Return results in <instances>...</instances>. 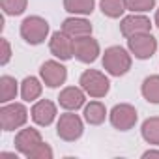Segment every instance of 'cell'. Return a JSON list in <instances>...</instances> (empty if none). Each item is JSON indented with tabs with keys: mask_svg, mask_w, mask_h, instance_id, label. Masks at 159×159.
<instances>
[{
	"mask_svg": "<svg viewBox=\"0 0 159 159\" xmlns=\"http://www.w3.org/2000/svg\"><path fill=\"white\" fill-rule=\"evenodd\" d=\"M79 84H81V88L90 98H105L109 94V88H111L109 79L101 71H96V69H86L81 75Z\"/></svg>",
	"mask_w": 159,
	"mask_h": 159,
	"instance_id": "3957f363",
	"label": "cell"
},
{
	"mask_svg": "<svg viewBox=\"0 0 159 159\" xmlns=\"http://www.w3.org/2000/svg\"><path fill=\"white\" fill-rule=\"evenodd\" d=\"M96 0H64L66 11L73 15H90L94 11Z\"/></svg>",
	"mask_w": 159,
	"mask_h": 159,
	"instance_id": "d6986e66",
	"label": "cell"
},
{
	"mask_svg": "<svg viewBox=\"0 0 159 159\" xmlns=\"http://www.w3.org/2000/svg\"><path fill=\"white\" fill-rule=\"evenodd\" d=\"M142 139L148 144H157L159 146V116H152L148 120H144L142 127H140Z\"/></svg>",
	"mask_w": 159,
	"mask_h": 159,
	"instance_id": "ac0fdd59",
	"label": "cell"
},
{
	"mask_svg": "<svg viewBox=\"0 0 159 159\" xmlns=\"http://www.w3.org/2000/svg\"><path fill=\"white\" fill-rule=\"evenodd\" d=\"M49 49L51 52L60 58V60H69L73 58V38H69L66 32H54L51 36V41H49Z\"/></svg>",
	"mask_w": 159,
	"mask_h": 159,
	"instance_id": "8fae6325",
	"label": "cell"
},
{
	"mask_svg": "<svg viewBox=\"0 0 159 159\" xmlns=\"http://www.w3.org/2000/svg\"><path fill=\"white\" fill-rule=\"evenodd\" d=\"M26 4H28V0H0V6H2L4 13L6 15H13V17L25 13Z\"/></svg>",
	"mask_w": 159,
	"mask_h": 159,
	"instance_id": "603a6c76",
	"label": "cell"
},
{
	"mask_svg": "<svg viewBox=\"0 0 159 159\" xmlns=\"http://www.w3.org/2000/svg\"><path fill=\"white\" fill-rule=\"evenodd\" d=\"M103 67L109 75L122 77L131 69V54L120 45L109 47L103 54Z\"/></svg>",
	"mask_w": 159,
	"mask_h": 159,
	"instance_id": "6da1fadb",
	"label": "cell"
},
{
	"mask_svg": "<svg viewBox=\"0 0 159 159\" xmlns=\"http://www.w3.org/2000/svg\"><path fill=\"white\" fill-rule=\"evenodd\" d=\"M21 96L25 101H36L41 96V83L36 77H26L21 84Z\"/></svg>",
	"mask_w": 159,
	"mask_h": 159,
	"instance_id": "ffe728a7",
	"label": "cell"
},
{
	"mask_svg": "<svg viewBox=\"0 0 159 159\" xmlns=\"http://www.w3.org/2000/svg\"><path fill=\"white\" fill-rule=\"evenodd\" d=\"M105 118H107V109L101 101H90L84 107V120L90 125H99L105 122Z\"/></svg>",
	"mask_w": 159,
	"mask_h": 159,
	"instance_id": "2e32d148",
	"label": "cell"
},
{
	"mask_svg": "<svg viewBox=\"0 0 159 159\" xmlns=\"http://www.w3.org/2000/svg\"><path fill=\"white\" fill-rule=\"evenodd\" d=\"M0 159H19L17 153H10V152H2L0 153Z\"/></svg>",
	"mask_w": 159,
	"mask_h": 159,
	"instance_id": "83f0119b",
	"label": "cell"
},
{
	"mask_svg": "<svg viewBox=\"0 0 159 159\" xmlns=\"http://www.w3.org/2000/svg\"><path fill=\"white\" fill-rule=\"evenodd\" d=\"M41 135L38 129L34 127H26V129H21L17 135H15V148L19 153L23 155H28L34 148H38L41 144Z\"/></svg>",
	"mask_w": 159,
	"mask_h": 159,
	"instance_id": "7c38bea8",
	"label": "cell"
},
{
	"mask_svg": "<svg viewBox=\"0 0 159 159\" xmlns=\"http://www.w3.org/2000/svg\"><path fill=\"white\" fill-rule=\"evenodd\" d=\"M62 32H66L69 38H81V36H90L92 34V25L90 21L83 17H69L62 23Z\"/></svg>",
	"mask_w": 159,
	"mask_h": 159,
	"instance_id": "9a60e30c",
	"label": "cell"
},
{
	"mask_svg": "<svg viewBox=\"0 0 159 159\" xmlns=\"http://www.w3.org/2000/svg\"><path fill=\"white\" fill-rule=\"evenodd\" d=\"M56 118V105L49 99H41L32 107V120L38 125H51Z\"/></svg>",
	"mask_w": 159,
	"mask_h": 159,
	"instance_id": "5bb4252c",
	"label": "cell"
},
{
	"mask_svg": "<svg viewBox=\"0 0 159 159\" xmlns=\"http://www.w3.org/2000/svg\"><path fill=\"white\" fill-rule=\"evenodd\" d=\"M84 90L83 88H77V86H67L60 92L58 96V103L62 109L66 111H77L84 105Z\"/></svg>",
	"mask_w": 159,
	"mask_h": 159,
	"instance_id": "4fadbf2b",
	"label": "cell"
},
{
	"mask_svg": "<svg viewBox=\"0 0 159 159\" xmlns=\"http://www.w3.org/2000/svg\"><path fill=\"white\" fill-rule=\"evenodd\" d=\"M0 45H2V58H0V64L6 66L11 58V47H10V41L2 38V41H0Z\"/></svg>",
	"mask_w": 159,
	"mask_h": 159,
	"instance_id": "484cf974",
	"label": "cell"
},
{
	"mask_svg": "<svg viewBox=\"0 0 159 159\" xmlns=\"http://www.w3.org/2000/svg\"><path fill=\"white\" fill-rule=\"evenodd\" d=\"M39 75L43 79V83L49 86V88H58L60 84L66 83L67 79V69L56 62V60H47L41 64V69H39Z\"/></svg>",
	"mask_w": 159,
	"mask_h": 159,
	"instance_id": "9c48e42d",
	"label": "cell"
},
{
	"mask_svg": "<svg viewBox=\"0 0 159 159\" xmlns=\"http://www.w3.org/2000/svg\"><path fill=\"white\" fill-rule=\"evenodd\" d=\"M99 6H101L103 15L111 19H118L125 11V0H101Z\"/></svg>",
	"mask_w": 159,
	"mask_h": 159,
	"instance_id": "7402d4cb",
	"label": "cell"
},
{
	"mask_svg": "<svg viewBox=\"0 0 159 159\" xmlns=\"http://www.w3.org/2000/svg\"><path fill=\"white\" fill-rule=\"evenodd\" d=\"M155 25H157V26H159V10H157V11H155Z\"/></svg>",
	"mask_w": 159,
	"mask_h": 159,
	"instance_id": "f1b7e54d",
	"label": "cell"
},
{
	"mask_svg": "<svg viewBox=\"0 0 159 159\" xmlns=\"http://www.w3.org/2000/svg\"><path fill=\"white\" fill-rule=\"evenodd\" d=\"M127 47L131 51V54H135V58L139 60H148L155 54L157 51V39L152 36V32H144V34H135L131 38H127Z\"/></svg>",
	"mask_w": 159,
	"mask_h": 159,
	"instance_id": "5b68a950",
	"label": "cell"
},
{
	"mask_svg": "<svg viewBox=\"0 0 159 159\" xmlns=\"http://www.w3.org/2000/svg\"><path fill=\"white\" fill-rule=\"evenodd\" d=\"M83 131H84L83 120L79 118L77 114H73V112L62 114L60 120H58V124H56V135L62 140H67V142H73L77 139H81Z\"/></svg>",
	"mask_w": 159,
	"mask_h": 159,
	"instance_id": "8992f818",
	"label": "cell"
},
{
	"mask_svg": "<svg viewBox=\"0 0 159 159\" xmlns=\"http://www.w3.org/2000/svg\"><path fill=\"white\" fill-rule=\"evenodd\" d=\"M15 96H17V81L10 75H2L0 77V101L10 103L11 99H15Z\"/></svg>",
	"mask_w": 159,
	"mask_h": 159,
	"instance_id": "44dd1931",
	"label": "cell"
},
{
	"mask_svg": "<svg viewBox=\"0 0 159 159\" xmlns=\"http://www.w3.org/2000/svg\"><path fill=\"white\" fill-rule=\"evenodd\" d=\"M120 32H122V36H125V38H131V36H135V34L152 32V23H150V19L144 17V15L133 13V15H127V17L122 19V23H120Z\"/></svg>",
	"mask_w": 159,
	"mask_h": 159,
	"instance_id": "30bf717a",
	"label": "cell"
},
{
	"mask_svg": "<svg viewBox=\"0 0 159 159\" xmlns=\"http://www.w3.org/2000/svg\"><path fill=\"white\" fill-rule=\"evenodd\" d=\"M21 36L26 43L30 45H39L47 39L49 36V23L39 17V15H32V17H26L23 23H21Z\"/></svg>",
	"mask_w": 159,
	"mask_h": 159,
	"instance_id": "7a4b0ae2",
	"label": "cell"
},
{
	"mask_svg": "<svg viewBox=\"0 0 159 159\" xmlns=\"http://www.w3.org/2000/svg\"><path fill=\"white\" fill-rule=\"evenodd\" d=\"M73 54L79 62L83 64H92L98 60L99 54V43L92 36H81L73 39Z\"/></svg>",
	"mask_w": 159,
	"mask_h": 159,
	"instance_id": "52a82bcc",
	"label": "cell"
},
{
	"mask_svg": "<svg viewBox=\"0 0 159 159\" xmlns=\"http://www.w3.org/2000/svg\"><path fill=\"white\" fill-rule=\"evenodd\" d=\"M142 157L144 159H148V157H159V150H148V152L142 153Z\"/></svg>",
	"mask_w": 159,
	"mask_h": 159,
	"instance_id": "4316f807",
	"label": "cell"
},
{
	"mask_svg": "<svg viewBox=\"0 0 159 159\" xmlns=\"http://www.w3.org/2000/svg\"><path fill=\"white\" fill-rule=\"evenodd\" d=\"M142 96L146 101L150 103H159V75H150L144 79V83H142V88H140Z\"/></svg>",
	"mask_w": 159,
	"mask_h": 159,
	"instance_id": "e0dca14e",
	"label": "cell"
},
{
	"mask_svg": "<svg viewBox=\"0 0 159 159\" xmlns=\"http://www.w3.org/2000/svg\"><path fill=\"white\" fill-rule=\"evenodd\" d=\"M28 120V111L21 103H6L0 109V127L2 131H13L25 125Z\"/></svg>",
	"mask_w": 159,
	"mask_h": 159,
	"instance_id": "277c9868",
	"label": "cell"
},
{
	"mask_svg": "<svg viewBox=\"0 0 159 159\" xmlns=\"http://www.w3.org/2000/svg\"><path fill=\"white\" fill-rule=\"evenodd\" d=\"M28 159H52V148L45 142H41L38 148H34L28 155Z\"/></svg>",
	"mask_w": 159,
	"mask_h": 159,
	"instance_id": "d4e9b609",
	"label": "cell"
},
{
	"mask_svg": "<svg viewBox=\"0 0 159 159\" xmlns=\"http://www.w3.org/2000/svg\"><path fill=\"white\" fill-rule=\"evenodd\" d=\"M137 111L133 105L129 103H120V105H114L112 111H111V124L112 127L120 129V131H129L135 127L137 124Z\"/></svg>",
	"mask_w": 159,
	"mask_h": 159,
	"instance_id": "ba28073f",
	"label": "cell"
},
{
	"mask_svg": "<svg viewBox=\"0 0 159 159\" xmlns=\"http://www.w3.org/2000/svg\"><path fill=\"white\" fill-rule=\"evenodd\" d=\"M155 0H125V10L133 11V13H144L153 10Z\"/></svg>",
	"mask_w": 159,
	"mask_h": 159,
	"instance_id": "cb8c5ba5",
	"label": "cell"
}]
</instances>
